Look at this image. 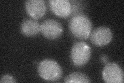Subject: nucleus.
Instances as JSON below:
<instances>
[{"instance_id":"nucleus-3","label":"nucleus","mask_w":124,"mask_h":83,"mask_svg":"<svg viewBox=\"0 0 124 83\" xmlns=\"http://www.w3.org/2000/svg\"><path fill=\"white\" fill-rule=\"evenodd\" d=\"M71 59L73 64L81 66L86 64L91 56V48L84 42H78L73 45L71 50Z\"/></svg>"},{"instance_id":"nucleus-2","label":"nucleus","mask_w":124,"mask_h":83,"mask_svg":"<svg viewBox=\"0 0 124 83\" xmlns=\"http://www.w3.org/2000/svg\"><path fill=\"white\" fill-rule=\"evenodd\" d=\"M38 72L42 79L50 82L59 80L63 74L60 65L52 59H45L41 61L38 66Z\"/></svg>"},{"instance_id":"nucleus-12","label":"nucleus","mask_w":124,"mask_h":83,"mask_svg":"<svg viewBox=\"0 0 124 83\" xmlns=\"http://www.w3.org/2000/svg\"><path fill=\"white\" fill-rule=\"evenodd\" d=\"M100 60L101 61L102 63L104 64H107L108 62V57L105 55H103L100 58Z\"/></svg>"},{"instance_id":"nucleus-6","label":"nucleus","mask_w":124,"mask_h":83,"mask_svg":"<svg viewBox=\"0 0 124 83\" xmlns=\"http://www.w3.org/2000/svg\"><path fill=\"white\" fill-rule=\"evenodd\" d=\"M90 37L93 44L98 47H102L109 44L113 35L109 28L101 26L92 31Z\"/></svg>"},{"instance_id":"nucleus-10","label":"nucleus","mask_w":124,"mask_h":83,"mask_svg":"<svg viewBox=\"0 0 124 83\" xmlns=\"http://www.w3.org/2000/svg\"><path fill=\"white\" fill-rule=\"evenodd\" d=\"M91 81L86 74L81 72H74L66 77L64 82L66 83H89Z\"/></svg>"},{"instance_id":"nucleus-1","label":"nucleus","mask_w":124,"mask_h":83,"mask_svg":"<svg viewBox=\"0 0 124 83\" xmlns=\"http://www.w3.org/2000/svg\"><path fill=\"white\" fill-rule=\"evenodd\" d=\"M92 22L87 16L82 14L72 16L69 22V28L71 34L80 39H86L90 36Z\"/></svg>"},{"instance_id":"nucleus-4","label":"nucleus","mask_w":124,"mask_h":83,"mask_svg":"<svg viewBox=\"0 0 124 83\" xmlns=\"http://www.w3.org/2000/svg\"><path fill=\"white\" fill-rule=\"evenodd\" d=\"M102 78L107 83H123L124 72L121 67L115 63H108L102 71Z\"/></svg>"},{"instance_id":"nucleus-8","label":"nucleus","mask_w":124,"mask_h":83,"mask_svg":"<svg viewBox=\"0 0 124 83\" xmlns=\"http://www.w3.org/2000/svg\"><path fill=\"white\" fill-rule=\"evenodd\" d=\"M50 9L57 16L66 18L71 13V5L68 0H49Z\"/></svg>"},{"instance_id":"nucleus-7","label":"nucleus","mask_w":124,"mask_h":83,"mask_svg":"<svg viewBox=\"0 0 124 83\" xmlns=\"http://www.w3.org/2000/svg\"><path fill=\"white\" fill-rule=\"evenodd\" d=\"M26 13L32 18L38 19L45 15L46 7L43 0H28L25 3Z\"/></svg>"},{"instance_id":"nucleus-11","label":"nucleus","mask_w":124,"mask_h":83,"mask_svg":"<svg viewBox=\"0 0 124 83\" xmlns=\"http://www.w3.org/2000/svg\"><path fill=\"white\" fill-rule=\"evenodd\" d=\"M0 83H16V81L15 80V78L12 76L9 75H3L1 78Z\"/></svg>"},{"instance_id":"nucleus-5","label":"nucleus","mask_w":124,"mask_h":83,"mask_svg":"<svg viewBox=\"0 0 124 83\" xmlns=\"http://www.w3.org/2000/svg\"><path fill=\"white\" fill-rule=\"evenodd\" d=\"M40 32L46 38L55 39L61 36L63 32V28L61 23L56 20L48 19L41 23Z\"/></svg>"},{"instance_id":"nucleus-9","label":"nucleus","mask_w":124,"mask_h":83,"mask_svg":"<svg viewBox=\"0 0 124 83\" xmlns=\"http://www.w3.org/2000/svg\"><path fill=\"white\" fill-rule=\"evenodd\" d=\"M41 25L37 21L32 19H26L22 22L20 31L22 34L27 37H34L40 32Z\"/></svg>"}]
</instances>
